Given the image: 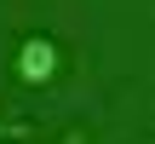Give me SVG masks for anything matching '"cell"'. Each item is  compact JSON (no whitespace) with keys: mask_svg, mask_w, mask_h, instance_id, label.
<instances>
[{"mask_svg":"<svg viewBox=\"0 0 155 144\" xmlns=\"http://www.w3.org/2000/svg\"><path fill=\"white\" fill-rule=\"evenodd\" d=\"M58 69H63V46H58L52 35H29V40L17 46V75H23L29 87L58 81Z\"/></svg>","mask_w":155,"mask_h":144,"instance_id":"obj_1","label":"cell"},{"mask_svg":"<svg viewBox=\"0 0 155 144\" xmlns=\"http://www.w3.org/2000/svg\"><path fill=\"white\" fill-rule=\"evenodd\" d=\"M23 133H29V127H23L17 115H0V139H23Z\"/></svg>","mask_w":155,"mask_h":144,"instance_id":"obj_2","label":"cell"},{"mask_svg":"<svg viewBox=\"0 0 155 144\" xmlns=\"http://www.w3.org/2000/svg\"><path fill=\"white\" fill-rule=\"evenodd\" d=\"M52 144H86V133H81V127H69V133H58Z\"/></svg>","mask_w":155,"mask_h":144,"instance_id":"obj_3","label":"cell"},{"mask_svg":"<svg viewBox=\"0 0 155 144\" xmlns=\"http://www.w3.org/2000/svg\"><path fill=\"white\" fill-rule=\"evenodd\" d=\"M150 144H155V139H150Z\"/></svg>","mask_w":155,"mask_h":144,"instance_id":"obj_4","label":"cell"}]
</instances>
